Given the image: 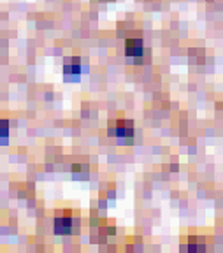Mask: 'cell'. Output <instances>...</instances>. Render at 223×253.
Instances as JSON below:
<instances>
[{"label":"cell","mask_w":223,"mask_h":253,"mask_svg":"<svg viewBox=\"0 0 223 253\" xmlns=\"http://www.w3.org/2000/svg\"><path fill=\"white\" fill-rule=\"evenodd\" d=\"M109 134L120 139H130L134 135V123L130 120H116L114 123H109Z\"/></svg>","instance_id":"obj_1"},{"label":"cell","mask_w":223,"mask_h":253,"mask_svg":"<svg viewBox=\"0 0 223 253\" xmlns=\"http://www.w3.org/2000/svg\"><path fill=\"white\" fill-rule=\"evenodd\" d=\"M55 232L60 236H67L72 232V216L70 214H63V216H57L55 218Z\"/></svg>","instance_id":"obj_2"},{"label":"cell","mask_w":223,"mask_h":253,"mask_svg":"<svg viewBox=\"0 0 223 253\" xmlns=\"http://www.w3.org/2000/svg\"><path fill=\"white\" fill-rule=\"evenodd\" d=\"M144 53V42L141 39H127L125 42V55L127 57H142Z\"/></svg>","instance_id":"obj_3"},{"label":"cell","mask_w":223,"mask_h":253,"mask_svg":"<svg viewBox=\"0 0 223 253\" xmlns=\"http://www.w3.org/2000/svg\"><path fill=\"white\" fill-rule=\"evenodd\" d=\"M63 72H65V76L74 74L78 78L79 72H81V62H79V58H70V62H67L65 65H63Z\"/></svg>","instance_id":"obj_4"},{"label":"cell","mask_w":223,"mask_h":253,"mask_svg":"<svg viewBox=\"0 0 223 253\" xmlns=\"http://www.w3.org/2000/svg\"><path fill=\"white\" fill-rule=\"evenodd\" d=\"M9 137V123L5 120H0V141H7Z\"/></svg>","instance_id":"obj_5"}]
</instances>
